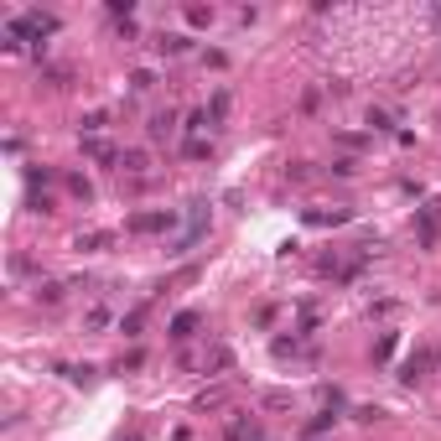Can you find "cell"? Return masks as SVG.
<instances>
[{"mask_svg":"<svg viewBox=\"0 0 441 441\" xmlns=\"http://www.w3.org/2000/svg\"><path fill=\"white\" fill-rule=\"evenodd\" d=\"M192 327H198V312H182V317H172V337L182 343V337H192Z\"/></svg>","mask_w":441,"mask_h":441,"instance_id":"cell-3","label":"cell"},{"mask_svg":"<svg viewBox=\"0 0 441 441\" xmlns=\"http://www.w3.org/2000/svg\"><path fill=\"white\" fill-rule=\"evenodd\" d=\"M130 229H140V234H156V229H172V213H140V218H130Z\"/></svg>","mask_w":441,"mask_h":441,"instance_id":"cell-1","label":"cell"},{"mask_svg":"<svg viewBox=\"0 0 441 441\" xmlns=\"http://www.w3.org/2000/svg\"><path fill=\"white\" fill-rule=\"evenodd\" d=\"M68 187H73V192H78V198H83V203H89V198H93V187H89V182H83V177H68Z\"/></svg>","mask_w":441,"mask_h":441,"instance_id":"cell-10","label":"cell"},{"mask_svg":"<svg viewBox=\"0 0 441 441\" xmlns=\"http://www.w3.org/2000/svg\"><path fill=\"white\" fill-rule=\"evenodd\" d=\"M120 166H125V172H146V156L140 151H120Z\"/></svg>","mask_w":441,"mask_h":441,"instance_id":"cell-8","label":"cell"},{"mask_svg":"<svg viewBox=\"0 0 441 441\" xmlns=\"http://www.w3.org/2000/svg\"><path fill=\"white\" fill-rule=\"evenodd\" d=\"M369 125H374V130H395V120L384 115V109H369Z\"/></svg>","mask_w":441,"mask_h":441,"instance_id":"cell-9","label":"cell"},{"mask_svg":"<svg viewBox=\"0 0 441 441\" xmlns=\"http://www.w3.org/2000/svg\"><path fill=\"white\" fill-rule=\"evenodd\" d=\"M104 244H109V234H78V249H89V255L104 249Z\"/></svg>","mask_w":441,"mask_h":441,"instance_id":"cell-7","label":"cell"},{"mask_svg":"<svg viewBox=\"0 0 441 441\" xmlns=\"http://www.w3.org/2000/svg\"><path fill=\"white\" fill-rule=\"evenodd\" d=\"M36 302L58 306V302H63V286H58V280H47V286H36Z\"/></svg>","mask_w":441,"mask_h":441,"instance_id":"cell-6","label":"cell"},{"mask_svg":"<svg viewBox=\"0 0 441 441\" xmlns=\"http://www.w3.org/2000/svg\"><path fill=\"white\" fill-rule=\"evenodd\" d=\"M182 151L192 156V161H203V156L213 151V140H208V135H187V146H182Z\"/></svg>","mask_w":441,"mask_h":441,"instance_id":"cell-4","label":"cell"},{"mask_svg":"<svg viewBox=\"0 0 441 441\" xmlns=\"http://www.w3.org/2000/svg\"><path fill=\"white\" fill-rule=\"evenodd\" d=\"M172 135H177V115H172V109L151 115V140H172Z\"/></svg>","mask_w":441,"mask_h":441,"instance_id":"cell-2","label":"cell"},{"mask_svg":"<svg viewBox=\"0 0 441 441\" xmlns=\"http://www.w3.org/2000/svg\"><path fill=\"white\" fill-rule=\"evenodd\" d=\"M156 47H161L166 58H177V52H187V36H182V32H166V36H161Z\"/></svg>","mask_w":441,"mask_h":441,"instance_id":"cell-5","label":"cell"},{"mask_svg":"<svg viewBox=\"0 0 441 441\" xmlns=\"http://www.w3.org/2000/svg\"><path fill=\"white\" fill-rule=\"evenodd\" d=\"M187 21H192V26H208V21H213V11H203V5H192V11H187Z\"/></svg>","mask_w":441,"mask_h":441,"instance_id":"cell-11","label":"cell"}]
</instances>
